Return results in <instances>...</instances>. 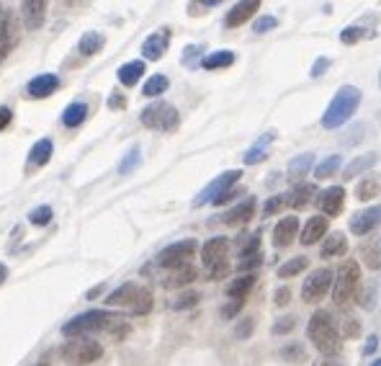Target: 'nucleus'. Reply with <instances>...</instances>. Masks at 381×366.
<instances>
[{
    "instance_id": "obj_21",
    "label": "nucleus",
    "mask_w": 381,
    "mask_h": 366,
    "mask_svg": "<svg viewBox=\"0 0 381 366\" xmlns=\"http://www.w3.org/2000/svg\"><path fill=\"white\" fill-rule=\"evenodd\" d=\"M360 260L371 271H381V237H371L360 245Z\"/></svg>"
},
{
    "instance_id": "obj_28",
    "label": "nucleus",
    "mask_w": 381,
    "mask_h": 366,
    "mask_svg": "<svg viewBox=\"0 0 381 366\" xmlns=\"http://www.w3.org/2000/svg\"><path fill=\"white\" fill-rule=\"evenodd\" d=\"M312 162H315V155H312V152H304V155L294 158V160L288 162V181L291 183L302 181L309 173V168H312Z\"/></svg>"
},
{
    "instance_id": "obj_36",
    "label": "nucleus",
    "mask_w": 381,
    "mask_h": 366,
    "mask_svg": "<svg viewBox=\"0 0 381 366\" xmlns=\"http://www.w3.org/2000/svg\"><path fill=\"white\" fill-rule=\"evenodd\" d=\"M255 286V276L253 273H247V276H240V279H234L230 286H227V294L232 297V300H243L247 297V291Z\"/></svg>"
},
{
    "instance_id": "obj_16",
    "label": "nucleus",
    "mask_w": 381,
    "mask_h": 366,
    "mask_svg": "<svg viewBox=\"0 0 381 366\" xmlns=\"http://www.w3.org/2000/svg\"><path fill=\"white\" fill-rule=\"evenodd\" d=\"M57 88H60V77L52 75V73H42V75L29 80L26 93H29V98H49Z\"/></svg>"
},
{
    "instance_id": "obj_5",
    "label": "nucleus",
    "mask_w": 381,
    "mask_h": 366,
    "mask_svg": "<svg viewBox=\"0 0 381 366\" xmlns=\"http://www.w3.org/2000/svg\"><path fill=\"white\" fill-rule=\"evenodd\" d=\"M360 289V266L356 260H345L338 271V279H335V289H332V300L340 310H348L353 300L358 297Z\"/></svg>"
},
{
    "instance_id": "obj_26",
    "label": "nucleus",
    "mask_w": 381,
    "mask_h": 366,
    "mask_svg": "<svg viewBox=\"0 0 381 366\" xmlns=\"http://www.w3.org/2000/svg\"><path fill=\"white\" fill-rule=\"evenodd\" d=\"M199 276V271L193 269V266H180V269L175 271H170L168 273V279L162 281V286L165 289H178V286H186V284H190V281Z\"/></svg>"
},
{
    "instance_id": "obj_31",
    "label": "nucleus",
    "mask_w": 381,
    "mask_h": 366,
    "mask_svg": "<svg viewBox=\"0 0 381 366\" xmlns=\"http://www.w3.org/2000/svg\"><path fill=\"white\" fill-rule=\"evenodd\" d=\"M232 65H234V52H230V49L212 52L201 60L204 70H222V67H232Z\"/></svg>"
},
{
    "instance_id": "obj_44",
    "label": "nucleus",
    "mask_w": 381,
    "mask_h": 366,
    "mask_svg": "<svg viewBox=\"0 0 381 366\" xmlns=\"http://www.w3.org/2000/svg\"><path fill=\"white\" fill-rule=\"evenodd\" d=\"M137 165H139V150L134 147V150H132V152L127 155V160L119 165V171H121V173H129L132 168H137Z\"/></svg>"
},
{
    "instance_id": "obj_42",
    "label": "nucleus",
    "mask_w": 381,
    "mask_h": 366,
    "mask_svg": "<svg viewBox=\"0 0 381 366\" xmlns=\"http://www.w3.org/2000/svg\"><path fill=\"white\" fill-rule=\"evenodd\" d=\"M294 325H297V317H291V315H288V317H281V320L273 325V333L284 335V333H288V330H294Z\"/></svg>"
},
{
    "instance_id": "obj_11",
    "label": "nucleus",
    "mask_w": 381,
    "mask_h": 366,
    "mask_svg": "<svg viewBox=\"0 0 381 366\" xmlns=\"http://www.w3.org/2000/svg\"><path fill=\"white\" fill-rule=\"evenodd\" d=\"M379 225H381V204H376L358 212V215H353V219H350V232L363 237V235H371Z\"/></svg>"
},
{
    "instance_id": "obj_18",
    "label": "nucleus",
    "mask_w": 381,
    "mask_h": 366,
    "mask_svg": "<svg viewBox=\"0 0 381 366\" xmlns=\"http://www.w3.org/2000/svg\"><path fill=\"white\" fill-rule=\"evenodd\" d=\"M297 232H299L297 217H284V219H278V225H275V230H273V245L275 248L291 245L294 237H297Z\"/></svg>"
},
{
    "instance_id": "obj_59",
    "label": "nucleus",
    "mask_w": 381,
    "mask_h": 366,
    "mask_svg": "<svg viewBox=\"0 0 381 366\" xmlns=\"http://www.w3.org/2000/svg\"><path fill=\"white\" fill-rule=\"evenodd\" d=\"M315 366H343V364H338V361H319V364H315Z\"/></svg>"
},
{
    "instance_id": "obj_34",
    "label": "nucleus",
    "mask_w": 381,
    "mask_h": 366,
    "mask_svg": "<svg viewBox=\"0 0 381 366\" xmlns=\"http://www.w3.org/2000/svg\"><path fill=\"white\" fill-rule=\"evenodd\" d=\"M85 117H88V106L80 103V101H75V103H70V106L62 111V124L67 127V130H75V127L83 124Z\"/></svg>"
},
{
    "instance_id": "obj_19",
    "label": "nucleus",
    "mask_w": 381,
    "mask_h": 366,
    "mask_svg": "<svg viewBox=\"0 0 381 366\" xmlns=\"http://www.w3.org/2000/svg\"><path fill=\"white\" fill-rule=\"evenodd\" d=\"M260 260H263V253H260V237L250 235L247 245L243 248V258H240V263H237V271L258 269V266H260Z\"/></svg>"
},
{
    "instance_id": "obj_33",
    "label": "nucleus",
    "mask_w": 381,
    "mask_h": 366,
    "mask_svg": "<svg viewBox=\"0 0 381 366\" xmlns=\"http://www.w3.org/2000/svg\"><path fill=\"white\" fill-rule=\"evenodd\" d=\"M103 44H106L103 34L88 32V34H83V36H80V42H77V49H80V54H85V57H93V54H98L101 49H103Z\"/></svg>"
},
{
    "instance_id": "obj_17",
    "label": "nucleus",
    "mask_w": 381,
    "mask_h": 366,
    "mask_svg": "<svg viewBox=\"0 0 381 366\" xmlns=\"http://www.w3.org/2000/svg\"><path fill=\"white\" fill-rule=\"evenodd\" d=\"M170 44V32L168 29H160V32L149 34L145 44H142V54H145V60H160L165 49H168Z\"/></svg>"
},
{
    "instance_id": "obj_39",
    "label": "nucleus",
    "mask_w": 381,
    "mask_h": 366,
    "mask_svg": "<svg viewBox=\"0 0 381 366\" xmlns=\"http://www.w3.org/2000/svg\"><path fill=\"white\" fill-rule=\"evenodd\" d=\"M309 266V258L307 256H297V258H291L288 263H284L281 269H278V276L281 279H291V276H297V273H302V271Z\"/></svg>"
},
{
    "instance_id": "obj_30",
    "label": "nucleus",
    "mask_w": 381,
    "mask_h": 366,
    "mask_svg": "<svg viewBox=\"0 0 381 366\" xmlns=\"http://www.w3.org/2000/svg\"><path fill=\"white\" fill-rule=\"evenodd\" d=\"M273 132H268L265 137H260V140L255 142L250 150L245 152V165H255V162H263L265 158H268V145L273 142Z\"/></svg>"
},
{
    "instance_id": "obj_38",
    "label": "nucleus",
    "mask_w": 381,
    "mask_h": 366,
    "mask_svg": "<svg viewBox=\"0 0 381 366\" xmlns=\"http://www.w3.org/2000/svg\"><path fill=\"white\" fill-rule=\"evenodd\" d=\"M340 165H343V155H330L315 168V175L317 178H330V175H335L340 171Z\"/></svg>"
},
{
    "instance_id": "obj_46",
    "label": "nucleus",
    "mask_w": 381,
    "mask_h": 366,
    "mask_svg": "<svg viewBox=\"0 0 381 366\" xmlns=\"http://www.w3.org/2000/svg\"><path fill=\"white\" fill-rule=\"evenodd\" d=\"M196 302H199V294H193V291H190V294H183V297H180L173 307H175V310H186V307H193Z\"/></svg>"
},
{
    "instance_id": "obj_29",
    "label": "nucleus",
    "mask_w": 381,
    "mask_h": 366,
    "mask_svg": "<svg viewBox=\"0 0 381 366\" xmlns=\"http://www.w3.org/2000/svg\"><path fill=\"white\" fill-rule=\"evenodd\" d=\"M142 75H145V62H142V60H134V62H127V65L119 67V83L127 88L139 83V77Z\"/></svg>"
},
{
    "instance_id": "obj_45",
    "label": "nucleus",
    "mask_w": 381,
    "mask_h": 366,
    "mask_svg": "<svg viewBox=\"0 0 381 366\" xmlns=\"http://www.w3.org/2000/svg\"><path fill=\"white\" fill-rule=\"evenodd\" d=\"M358 39H360V29H358V26H348L345 32L340 34V42H343V44H356Z\"/></svg>"
},
{
    "instance_id": "obj_20",
    "label": "nucleus",
    "mask_w": 381,
    "mask_h": 366,
    "mask_svg": "<svg viewBox=\"0 0 381 366\" xmlns=\"http://www.w3.org/2000/svg\"><path fill=\"white\" fill-rule=\"evenodd\" d=\"M258 8H260V3H258V0H245V3H237L232 11L227 13L224 26H230V29H234V26H243V23L247 21V19H250Z\"/></svg>"
},
{
    "instance_id": "obj_2",
    "label": "nucleus",
    "mask_w": 381,
    "mask_h": 366,
    "mask_svg": "<svg viewBox=\"0 0 381 366\" xmlns=\"http://www.w3.org/2000/svg\"><path fill=\"white\" fill-rule=\"evenodd\" d=\"M360 103V90L356 86H343L335 93V98L330 101L328 111L322 114V127L325 130H340L345 121H348L353 114H356V108Z\"/></svg>"
},
{
    "instance_id": "obj_32",
    "label": "nucleus",
    "mask_w": 381,
    "mask_h": 366,
    "mask_svg": "<svg viewBox=\"0 0 381 366\" xmlns=\"http://www.w3.org/2000/svg\"><path fill=\"white\" fill-rule=\"evenodd\" d=\"M52 152H54L52 140H39L32 147V152H29V162H32L34 168H44L49 162V158H52Z\"/></svg>"
},
{
    "instance_id": "obj_49",
    "label": "nucleus",
    "mask_w": 381,
    "mask_h": 366,
    "mask_svg": "<svg viewBox=\"0 0 381 366\" xmlns=\"http://www.w3.org/2000/svg\"><path fill=\"white\" fill-rule=\"evenodd\" d=\"M11 119H13V111L8 106H0V132L5 130L8 124H11Z\"/></svg>"
},
{
    "instance_id": "obj_43",
    "label": "nucleus",
    "mask_w": 381,
    "mask_h": 366,
    "mask_svg": "<svg viewBox=\"0 0 381 366\" xmlns=\"http://www.w3.org/2000/svg\"><path fill=\"white\" fill-rule=\"evenodd\" d=\"M275 26H278V21H275L273 16H260V19L255 21V32L265 34V32H271V29H275Z\"/></svg>"
},
{
    "instance_id": "obj_51",
    "label": "nucleus",
    "mask_w": 381,
    "mask_h": 366,
    "mask_svg": "<svg viewBox=\"0 0 381 366\" xmlns=\"http://www.w3.org/2000/svg\"><path fill=\"white\" fill-rule=\"evenodd\" d=\"M343 330H345V335H358V323L353 317H345L343 320Z\"/></svg>"
},
{
    "instance_id": "obj_4",
    "label": "nucleus",
    "mask_w": 381,
    "mask_h": 366,
    "mask_svg": "<svg viewBox=\"0 0 381 366\" xmlns=\"http://www.w3.org/2000/svg\"><path fill=\"white\" fill-rule=\"evenodd\" d=\"M106 304H111V307H124L132 315H147L152 310V291L134 284V281H127V284H121L119 289H114L108 294Z\"/></svg>"
},
{
    "instance_id": "obj_61",
    "label": "nucleus",
    "mask_w": 381,
    "mask_h": 366,
    "mask_svg": "<svg viewBox=\"0 0 381 366\" xmlns=\"http://www.w3.org/2000/svg\"><path fill=\"white\" fill-rule=\"evenodd\" d=\"M36 366H49V364H36Z\"/></svg>"
},
{
    "instance_id": "obj_53",
    "label": "nucleus",
    "mask_w": 381,
    "mask_h": 366,
    "mask_svg": "<svg viewBox=\"0 0 381 366\" xmlns=\"http://www.w3.org/2000/svg\"><path fill=\"white\" fill-rule=\"evenodd\" d=\"M127 106V98L119 96V93H114V96L108 98V108H124Z\"/></svg>"
},
{
    "instance_id": "obj_57",
    "label": "nucleus",
    "mask_w": 381,
    "mask_h": 366,
    "mask_svg": "<svg viewBox=\"0 0 381 366\" xmlns=\"http://www.w3.org/2000/svg\"><path fill=\"white\" fill-rule=\"evenodd\" d=\"M11 16H13V13H8V11H5V8H3V5H0V26H3V23L8 21Z\"/></svg>"
},
{
    "instance_id": "obj_9",
    "label": "nucleus",
    "mask_w": 381,
    "mask_h": 366,
    "mask_svg": "<svg viewBox=\"0 0 381 366\" xmlns=\"http://www.w3.org/2000/svg\"><path fill=\"white\" fill-rule=\"evenodd\" d=\"M240 175H243L240 171H227V173H222V175H217V178L204 188L201 194L193 199V206H204V204H209V202L214 204L217 199H222L224 194H230L234 183L240 181Z\"/></svg>"
},
{
    "instance_id": "obj_35",
    "label": "nucleus",
    "mask_w": 381,
    "mask_h": 366,
    "mask_svg": "<svg viewBox=\"0 0 381 366\" xmlns=\"http://www.w3.org/2000/svg\"><path fill=\"white\" fill-rule=\"evenodd\" d=\"M315 196H317V186L315 183H304V186H299L297 191L288 196V204L294 206V209H304Z\"/></svg>"
},
{
    "instance_id": "obj_58",
    "label": "nucleus",
    "mask_w": 381,
    "mask_h": 366,
    "mask_svg": "<svg viewBox=\"0 0 381 366\" xmlns=\"http://www.w3.org/2000/svg\"><path fill=\"white\" fill-rule=\"evenodd\" d=\"M5 276H8V269H5V266H3V263H0V284H3V281H5Z\"/></svg>"
},
{
    "instance_id": "obj_56",
    "label": "nucleus",
    "mask_w": 381,
    "mask_h": 366,
    "mask_svg": "<svg viewBox=\"0 0 381 366\" xmlns=\"http://www.w3.org/2000/svg\"><path fill=\"white\" fill-rule=\"evenodd\" d=\"M250 325H253V323H250V320H245L243 328L237 330V335H240V338H245V335H247V330H250Z\"/></svg>"
},
{
    "instance_id": "obj_54",
    "label": "nucleus",
    "mask_w": 381,
    "mask_h": 366,
    "mask_svg": "<svg viewBox=\"0 0 381 366\" xmlns=\"http://www.w3.org/2000/svg\"><path fill=\"white\" fill-rule=\"evenodd\" d=\"M240 307H243V300H232V304H230V307H224V317H232V315L237 313Z\"/></svg>"
},
{
    "instance_id": "obj_50",
    "label": "nucleus",
    "mask_w": 381,
    "mask_h": 366,
    "mask_svg": "<svg viewBox=\"0 0 381 366\" xmlns=\"http://www.w3.org/2000/svg\"><path fill=\"white\" fill-rule=\"evenodd\" d=\"M288 300H291V289H278L275 291V304H278V307H284V304H288Z\"/></svg>"
},
{
    "instance_id": "obj_6",
    "label": "nucleus",
    "mask_w": 381,
    "mask_h": 366,
    "mask_svg": "<svg viewBox=\"0 0 381 366\" xmlns=\"http://www.w3.org/2000/svg\"><path fill=\"white\" fill-rule=\"evenodd\" d=\"M139 121H142L147 130L173 132V130H178L180 114H178V108L173 106V103H168V101H155V103H149V106L142 111Z\"/></svg>"
},
{
    "instance_id": "obj_25",
    "label": "nucleus",
    "mask_w": 381,
    "mask_h": 366,
    "mask_svg": "<svg viewBox=\"0 0 381 366\" xmlns=\"http://www.w3.org/2000/svg\"><path fill=\"white\" fill-rule=\"evenodd\" d=\"M381 194V175L376 173H371V175H363L356 186V196H358V202H371L373 196Z\"/></svg>"
},
{
    "instance_id": "obj_23",
    "label": "nucleus",
    "mask_w": 381,
    "mask_h": 366,
    "mask_svg": "<svg viewBox=\"0 0 381 366\" xmlns=\"http://www.w3.org/2000/svg\"><path fill=\"white\" fill-rule=\"evenodd\" d=\"M345 253H348V237L343 232H332V235L325 237V243H322V256L325 258H340Z\"/></svg>"
},
{
    "instance_id": "obj_27",
    "label": "nucleus",
    "mask_w": 381,
    "mask_h": 366,
    "mask_svg": "<svg viewBox=\"0 0 381 366\" xmlns=\"http://www.w3.org/2000/svg\"><path fill=\"white\" fill-rule=\"evenodd\" d=\"M376 162H379V155H376V152H366V155L356 158V160L350 162L348 168L343 171V178H345V181H353V178H356L358 173H366L369 168H373Z\"/></svg>"
},
{
    "instance_id": "obj_14",
    "label": "nucleus",
    "mask_w": 381,
    "mask_h": 366,
    "mask_svg": "<svg viewBox=\"0 0 381 366\" xmlns=\"http://www.w3.org/2000/svg\"><path fill=\"white\" fill-rule=\"evenodd\" d=\"M317 204H319V209H322V215L330 219V217L340 215V209L345 204V191H343L340 186H330V188H325V191L317 196Z\"/></svg>"
},
{
    "instance_id": "obj_7",
    "label": "nucleus",
    "mask_w": 381,
    "mask_h": 366,
    "mask_svg": "<svg viewBox=\"0 0 381 366\" xmlns=\"http://www.w3.org/2000/svg\"><path fill=\"white\" fill-rule=\"evenodd\" d=\"M62 358L67 364L75 366H85V364H93L103 356V345L98 341H90V338H73L62 345Z\"/></svg>"
},
{
    "instance_id": "obj_22",
    "label": "nucleus",
    "mask_w": 381,
    "mask_h": 366,
    "mask_svg": "<svg viewBox=\"0 0 381 366\" xmlns=\"http://www.w3.org/2000/svg\"><path fill=\"white\" fill-rule=\"evenodd\" d=\"M328 235V217H312L307 225H304V230H302V243L304 245H315L319 237Z\"/></svg>"
},
{
    "instance_id": "obj_55",
    "label": "nucleus",
    "mask_w": 381,
    "mask_h": 366,
    "mask_svg": "<svg viewBox=\"0 0 381 366\" xmlns=\"http://www.w3.org/2000/svg\"><path fill=\"white\" fill-rule=\"evenodd\" d=\"M376 343H379V338H376V335H371L369 341H366V348H363V351H366V354H373V348H376Z\"/></svg>"
},
{
    "instance_id": "obj_13",
    "label": "nucleus",
    "mask_w": 381,
    "mask_h": 366,
    "mask_svg": "<svg viewBox=\"0 0 381 366\" xmlns=\"http://www.w3.org/2000/svg\"><path fill=\"white\" fill-rule=\"evenodd\" d=\"M44 19H47V3L44 0H26V3H21V21L29 32L42 29Z\"/></svg>"
},
{
    "instance_id": "obj_8",
    "label": "nucleus",
    "mask_w": 381,
    "mask_h": 366,
    "mask_svg": "<svg viewBox=\"0 0 381 366\" xmlns=\"http://www.w3.org/2000/svg\"><path fill=\"white\" fill-rule=\"evenodd\" d=\"M196 240H180V243H173V245H168V248L162 250L158 256V263L160 269H168V271H175L180 269V266H188L190 258L196 256Z\"/></svg>"
},
{
    "instance_id": "obj_37",
    "label": "nucleus",
    "mask_w": 381,
    "mask_h": 366,
    "mask_svg": "<svg viewBox=\"0 0 381 366\" xmlns=\"http://www.w3.org/2000/svg\"><path fill=\"white\" fill-rule=\"evenodd\" d=\"M168 86H170V80L165 75H152L145 83V88H142V93L147 98H158V96H162L165 90H168Z\"/></svg>"
},
{
    "instance_id": "obj_10",
    "label": "nucleus",
    "mask_w": 381,
    "mask_h": 366,
    "mask_svg": "<svg viewBox=\"0 0 381 366\" xmlns=\"http://www.w3.org/2000/svg\"><path fill=\"white\" fill-rule=\"evenodd\" d=\"M330 286H332V271L317 269V271H312V273H309V279L304 281V286H302V297H304V302L315 304V302L328 297Z\"/></svg>"
},
{
    "instance_id": "obj_24",
    "label": "nucleus",
    "mask_w": 381,
    "mask_h": 366,
    "mask_svg": "<svg viewBox=\"0 0 381 366\" xmlns=\"http://www.w3.org/2000/svg\"><path fill=\"white\" fill-rule=\"evenodd\" d=\"M255 217V199H245L243 204H237L234 209H230L224 215V222L227 225H245Z\"/></svg>"
},
{
    "instance_id": "obj_62",
    "label": "nucleus",
    "mask_w": 381,
    "mask_h": 366,
    "mask_svg": "<svg viewBox=\"0 0 381 366\" xmlns=\"http://www.w3.org/2000/svg\"><path fill=\"white\" fill-rule=\"evenodd\" d=\"M379 86H381V73H379Z\"/></svg>"
},
{
    "instance_id": "obj_41",
    "label": "nucleus",
    "mask_w": 381,
    "mask_h": 366,
    "mask_svg": "<svg viewBox=\"0 0 381 366\" xmlns=\"http://www.w3.org/2000/svg\"><path fill=\"white\" fill-rule=\"evenodd\" d=\"M288 204V199H286V196H271V199H268V204L263 206V215L265 217H273L275 212H281V209H284V206Z\"/></svg>"
},
{
    "instance_id": "obj_47",
    "label": "nucleus",
    "mask_w": 381,
    "mask_h": 366,
    "mask_svg": "<svg viewBox=\"0 0 381 366\" xmlns=\"http://www.w3.org/2000/svg\"><path fill=\"white\" fill-rule=\"evenodd\" d=\"M227 273H230V263H219V266H214L212 271H209V279H224V276H227Z\"/></svg>"
},
{
    "instance_id": "obj_12",
    "label": "nucleus",
    "mask_w": 381,
    "mask_h": 366,
    "mask_svg": "<svg viewBox=\"0 0 381 366\" xmlns=\"http://www.w3.org/2000/svg\"><path fill=\"white\" fill-rule=\"evenodd\" d=\"M227 250H230V243H227V237H212L206 245L201 248V260L204 266L212 271L214 266H219V263H227Z\"/></svg>"
},
{
    "instance_id": "obj_52",
    "label": "nucleus",
    "mask_w": 381,
    "mask_h": 366,
    "mask_svg": "<svg viewBox=\"0 0 381 366\" xmlns=\"http://www.w3.org/2000/svg\"><path fill=\"white\" fill-rule=\"evenodd\" d=\"M204 47H188V49H186V54H183V62H186V65H193V54H196V57H199V52H201Z\"/></svg>"
},
{
    "instance_id": "obj_3",
    "label": "nucleus",
    "mask_w": 381,
    "mask_h": 366,
    "mask_svg": "<svg viewBox=\"0 0 381 366\" xmlns=\"http://www.w3.org/2000/svg\"><path fill=\"white\" fill-rule=\"evenodd\" d=\"M307 335L319 354L332 356L340 351V333H338V328H335V320H332L330 313H325V310H319V313L312 315V320H309V325H307Z\"/></svg>"
},
{
    "instance_id": "obj_60",
    "label": "nucleus",
    "mask_w": 381,
    "mask_h": 366,
    "mask_svg": "<svg viewBox=\"0 0 381 366\" xmlns=\"http://www.w3.org/2000/svg\"><path fill=\"white\" fill-rule=\"evenodd\" d=\"M371 366H381V358H379V361H373V364H371Z\"/></svg>"
},
{
    "instance_id": "obj_1",
    "label": "nucleus",
    "mask_w": 381,
    "mask_h": 366,
    "mask_svg": "<svg viewBox=\"0 0 381 366\" xmlns=\"http://www.w3.org/2000/svg\"><path fill=\"white\" fill-rule=\"evenodd\" d=\"M101 330L111 333L119 341L129 333V325L124 323V317L111 315L106 310H90V313L77 315L70 323L62 325V335H67V338H85L90 333H101Z\"/></svg>"
},
{
    "instance_id": "obj_40",
    "label": "nucleus",
    "mask_w": 381,
    "mask_h": 366,
    "mask_svg": "<svg viewBox=\"0 0 381 366\" xmlns=\"http://www.w3.org/2000/svg\"><path fill=\"white\" fill-rule=\"evenodd\" d=\"M52 206H36V209H32V215H29V222L32 225H49L52 222Z\"/></svg>"
},
{
    "instance_id": "obj_48",
    "label": "nucleus",
    "mask_w": 381,
    "mask_h": 366,
    "mask_svg": "<svg viewBox=\"0 0 381 366\" xmlns=\"http://www.w3.org/2000/svg\"><path fill=\"white\" fill-rule=\"evenodd\" d=\"M330 67V60L328 57H322V60H317L315 65H312V77H319V75H325V70Z\"/></svg>"
},
{
    "instance_id": "obj_15",
    "label": "nucleus",
    "mask_w": 381,
    "mask_h": 366,
    "mask_svg": "<svg viewBox=\"0 0 381 366\" xmlns=\"http://www.w3.org/2000/svg\"><path fill=\"white\" fill-rule=\"evenodd\" d=\"M19 36H21L19 21H16V16H11L8 21L0 26V65L8 60V54L13 52V47L19 44Z\"/></svg>"
}]
</instances>
